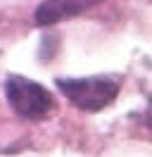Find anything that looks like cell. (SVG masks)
<instances>
[{
	"label": "cell",
	"instance_id": "2",
	"mask_svg": "<svg viewBox=\"0 0 152 157\" xmlns=\"http://www.w3.org/2000/svg\"><path fill=\"white\" fill-rule=\"evenodd\" d=\"M57 88L62 90L74 107L83 112H100L102 107L112 105L119 83L109 76H93V78H57Z\"/></svg>",
	"mask_w": 152,
	"mask_h": 157
},
{
	"label": "cell",
	"instance_id": "3",
	"mask_svg": "<svg viewBox=\"0 0 152 157\" xmlns=\"http://www.w3.org/2000/svg\"><path fill=\"white\" fill-rule=\"evenodd\" d=\"M100 2L104 0H43L38 5V10L33 12V21H36V26H52V24H59L69 17H76L81 12L90 10Z\"/></svg>",
	"mask_w": 152,
	"mask_h": 157
},
{
	"label": "cell",
	"instance_id": "1",
	"mask_svg": "<svg viewBox=\"0 0 152 157\" xmlns=\"http://www.w3.org/2000/svg\"><path fill=\"white\" fill-rule=\"evenodd\" d=\"M5 95L12 112L28 121H40L50 112H55L52 93L31 78L24 76H7L5 81Z\"/></svg>",
	"mask_w": 152,
	"mask_h": 157
}]
</instances>
